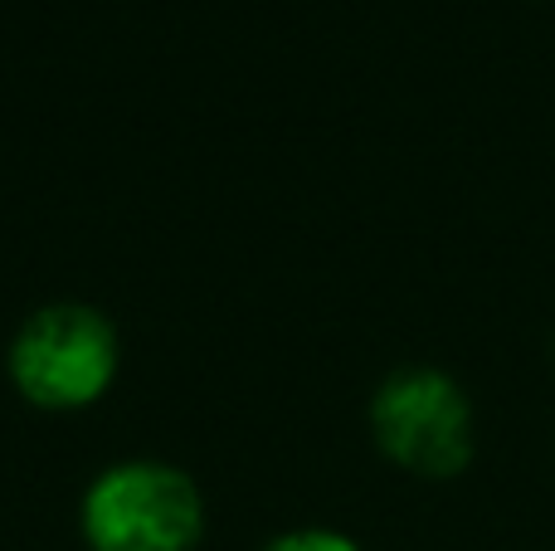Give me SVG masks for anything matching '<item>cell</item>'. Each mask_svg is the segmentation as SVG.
<instances>
[{
	"label": "cell",
	"mask_w": 555,
	"mask_h": 551,
	"mask_svg": "<svg viewBox=\"0 0 555 551\" xmlns=\"http://www.w3.org/2000/svg\"><path fill=\"white\" fill-rule=\"evenodd\" d=\"M117 357V328L98 308L49 303L10 342V381L39 410H83L107 396Z\"/></svg>",
	"instance_id": "obj_3"
},
{
	"label": "cell",
	"mask_w": 555,
	"mask_h": 551,
	"mask_svg": "<svg viewBox=\"0 0 555 551\" xmlns=\"http://www.w3.org/2000/svg\"><path fill=\"white\" fill-rule=\"evenodd\" d=\"M78 527L88 551H195L205 533V498L181 469L127 459L88 484Z\"/></svg>",
	"instance_id": "obj_2"
},
{
	"label": "cell",
	"mask_w": 555,
	"mask_h": 551,
	"mask_svg": "<svg viewBox=\"0 0 555 551\" xmlns=\"http://www.w3.org/2000/svg\"><path fill=\"white\" fill-rule=\"evenodd\" d=\"M371 439L395 469L414 478H459L478 454L473 400L449 371L439 367H400L371 396Z\"/></svg>",
	"instance_id": "obj_1"
},
{
	"label": "cell",
	"mask_w": 555,
	"mask_h": 551,
	"mask_svg": "<svg viewBox=\"0 0 555 551\" xmlns=\"http://www.w3.org/2000/svg\"><path fill=\"white\" fill-rule=\"evenodd\" d=\"M259 551H365V547L351 542L346 533H332V527H297V533L273 537V542Z\"/></svg>",
	"instance_id": "obj_4"
}]
</instances>
